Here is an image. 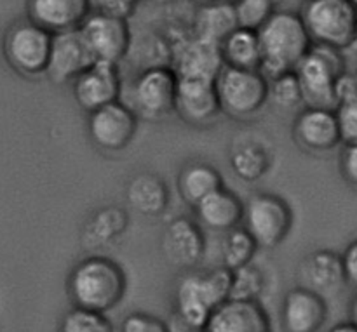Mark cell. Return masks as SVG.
<instances>
[{
  "mask_svg": "<svg viewBox=\"0 0 357 332\" xmlns=\"http://www.w3.org/2000/svg\"><path fill=\"white\" fill-rule=\"evenodd\" d=\"M232 271L225 267L209 270H187L173 291L176 319L187 329L202 332L218 306L230 299Z\"/></svg>",
  "mask_w": 357,
  "mask_h": 332,
  "instance_id": "obj_1",
  "label": "cell"
},
{
  "mask_svg": "<svg viewBox=\"0 0 357 332\" xmlns=\"http://www.w3.org/2000/svg\"><path fill=\"white\" fill-rule=\"evenodd\" d=\"M66 289L73 306L107 315L124 299L128 277L112 258L89 256L70 271Z\"/></svg>",
  "mask_w": 357,
  "mask_h": 332,
  "instance_id": "obj_2",
  "label": "cell"
},
{
  "mask_svg": "<svg viewBox=\"0 0 357 332\" xmlns=\"http://www.w3.org/2000/svg\"><path fill=\"white\" fill-rule=\"evenodd\" d=\"M261 72L267 79L295 72L296 66L312 49L314 42L300 13L279 10L261 28Z\"/></svg>",
  "mask_w": 357,
  "mask_h": 332,
  "instance_id": "obj_3",
  "label": "cell"
},
{
  "mask_svg": "<svg viewBox=\"0 0 357 332\" xmlns=\"http://www.w3.org/2000/svg\"><path fill=\"white\" fill-rule=\"evenodd\" d=\"M300 16L314 44L342 52L357 44V7L351 0H305Z\"/></svg>",
  "mask_w": 357,
  "mask_h": 332,
  "instance_id": "obj_4",
  "label": "cell"
},
{
  "mask_svg": "<svg viewBox=\"0 0 357 332\" xmlns=\"http://www.w3.org/2000/svg\"><path fill=\"white\" fill-rule=\"evenodd\" d=\"M347 72L344 52L328 45L314 44L309 54L295 70L303 94V104L310 108L337 106L335 86L338 77Z\"/></svg>",
  "mask_w": 357,
  "mask_h": 332,
  "instance_id": "obj_5",
  "label": "cell"
},
{
  "mask_svg": "<svg viewBox=\"0 0 357 332\" xmlns=\"http://www.w3.org/2000/svg\"><path fill=\"white\" fill-rule=\"evenodd\" d=\"M222 113L236 120L253 118L268 103V79L260 70L223 66L215 79Z\"/></svg>",
  "mask_w": 357,
  "mask_h": 332,
  "instance_id": "obj_6",
  "label": "cell"
},
{
  "mask_svg": "<svg viewBox=\"0 0 357 332\" xmlns=\"http://www.w3.org/2000/svg\"><path fill=\"white\" fill-rule=\"evenodd\" d=\"M51 45L52 33L26 17L10 24L3 35V58L20 75L40 77L47 72Z\"/></svg>",
  "mask_w": 357,
  "mask_h": 332,
  "instance_id": "obj_7",
  "label": "cell"
},
{
  "mask_svg": "<svg viewBox=\"0 0 357 332\" xmlns=\"http://www.w3.org/2000/svg\"><path fill=\"white\" fill-rule=\"evenodd\" d=\"M178 75L169 65L146 66L132 80L129 106L138 117L159 120L167 117L176 108Z\"/></svg>",
  "mask_w": 357,
  "mask_h": 332,
  "instance_id": "obj_8",
  "label": "cell"
},
{
  "mask_svg": "<svg viewBox=\"0 0 357 332\" xmlns=\"http://www.w3.org/2000/svg\"><path fill=\"white\" fill-rule=\"evenodd\" d=\"M243 228L261 249H274L293 228V209L274 193H255L244 204Z\"/></svg>",
  "mask_w": 357,
  "mask_h": 332,
  "instance_id": "obj_9",
  "label": "cell"
},
{
  "mask_svg": "<svg viewBox=\"0 0 357 332\" xmlns=\"http://www.w3.org/2000/svg\"><path fill=\"white\" fill-rule=\"evenodd\" d=\"M138 115L122 101L107 104L87 117V134L98 150L117 153L135 139L138 132Z\"/></svg>",
  "mask_w": 357,
  "mask_h": 332,
  "instance_id": "obj_10",
  "label": "cell"
},
{
  "mask_svg": "<svg viewBox=\"0 0 357 332\" xmlns=\"http://www.w3.org/2000/svg\"><path fill=\"white\" fill-rule=\"evenodd\" d=\"M167 44L169 66L178 77H202L215 80L225 66L220 45L195 37L192 30L176 35Z\"/></svg>",
  "mask_w": 357,
  "mask_h": 332,
  "instance_id": "obj_11",
  "label": "cell"
},
{
  "mask_svg": "<svg viewBox=\"0 0 357 332\" xmlns=\"http://www.w3.org/2000/svg\"><path fill=\"white\" fill-rule=\"evenodd\" d=\"M96 61L119 65L131 49V28L128 19L91 13L80 26Z\"/></svg>",
  "mask_w": 357,
  "mask_h": 332,
  "instance_id": "obj_12",
  "label": "cell"
},
{
  "mask_svg": "<svg viewBox=\"0 0 357 332\" xmlns=\"http://www.w3.org/2000/svg\"><path fill=\"white\" fill-rule=\"evenodd\" d=\"M96 63L82 31L70 30L52 35L51 56L45 75L54 84H72Z\"/></svg>",
  "mask_w": 357,
  "mask_h": 332,
  "instance_id": "obj_13",
  "label": "cell"
},
{
  "mask_svg": "<svg viewBox=\"0 0 357 332\" xmlns=\"http://www.w3.org/2000/svg\"><path fill=\"white\" fill-rule=\"evenodd\" d=\"M72 90L77 104L87 113L121 101L119 97L122 94V77L119 65L96 61L79 79L73 80Z\"/></svg>",
  "mask_w": 357,
  "mask_h": 332,
  "instance_id": "obj_14",
  "label": "cell"
},
{
  "mask_svg": "<svg viewBox=\"0 0 357 332\" xmlns=\"http://www.w3.org/2000/svg\"><path fill=\"white\" fill-rule=\"evenodd\" d=\"M181 118L190 125H209L222 115L216 84L202 77H178L176 108Z\"/></svg>",
  "mask_w": 357,
  "mask_h": 332,
  "instance_id": "obj_15",
  "label": "cell"
},
{
  "mask_svg": "<svg viewBox=\"0 0 357 332\" xmlns=\"http://www.w3.org/2000/svg\"><path fill=\"white\" fill-rule=\"evenodd\" d=\"M160 249L164 258L181 270H194L206 253V237L201 225L188 218H174L164 226Z\"/></svg>",
  "mask_w": 357,
  "mask_h": 332,
  "instance_id": "obj_16",
  "label": "cell"
},
{
  "mask_svg": "<svg viewBox=\"0 0 357 332\" xmlns=\"http://www.w3.org/2000/svg\"><path fill=\"white\" fill-rule=\"evenodd\" d=\"M296 143L309 153H326L342 143L337 113L331 108H310L300 111L293 125Z\"/></svg>",
  "mask_w": 357,
  "mask_h": 332,
  "instance_id": "obj_17",
  "label": "cell"
},
{
  "mask_svg": "<svg viewBox=\"0 0 357 332\" xmlns=\"http://www.w3.org/2000/svg\"><path fill=\"white\" fill-rule=\"evenodd\" d=\"M328 319L324 296L307 287H296L282 301L281 320L286 332H319Z\"/></svg>",
  "mask_w": 357,
  "mask_h": 332,
  "instance_id": "obj_18",
  "label": "cell"
},
{
  "mask_svg": "<svg viewBox=\"0 0 357 332\" xmlns=\"http://www.w3.org/2000/svg\"><path fill=\"white\" fill-rule=\"evenodd\" d=\"M28 19L49 33L79 30L93 13L89 0H26Z\"/></svg>",
  "mask_w": 357,
  "mask_h": 332,
  "instance_id": "obj_19",
  "label": "cell"
},
{
  "mask_svg": "<svg viewBox=\"0 0 357 332\" xmlns=\"http://www.w3.org/2000/svg\"><path fill=\"white\" fill-rule=\"evenodd\" d=\"M202 332H272V322L260 301L229 299L216 308Z\"/></svg>",
  "mask_w": 357,
  "mask_h": 332,
  "instance_id": "obj_20",
  "label": "cell"
},
{
  "mask_svg": "<svg viewBox=\"0 0 357 332\" xmlns=\"http://www.w3.org/2000/svg\"><path fill=\"white\" fill-rule=\"evenodd\" d=\"M197 223L211 232L227 233L243 226L244 202L225 187L213 191L199 205L194 207Z\"/></svg>",
  "mask_w": 357,
  "mask_h": 332,
  "instance_id": "obj_21",
  "label": "cell"
},
{
  "mask_svg": "<svg viewBox=\"0 0 357 332\" xmlns=\"http://www.w3.org/2000/svg\"><path fill=\"white\" fill-rule=\"evenodd\" d=\"M300 278L302 287L319 292L321 296L326 292H337L345 282L344 263L342 254L333 253L330 249H319L305 256L300 263Z\"/></svg>",
  "mask_w": 357,
  "mask_h": 332,
  "instance_id": "obj_22",
  "label": "cell"
},
{
  "mask_svg": "<svg viewBox=\"0 0 357 332\" xmlns=\"http://www.w3.org/2000/svg\"><path fill=\"white\" fill-rule=\"evenodd\" d=\"M239 26V17L234 2H218L197 6L190 30L202 40L222 45Z\"/></svg>",
  "mask_w": 357,
  "mask_h": 332,
  "instance_id": "obj_23",
  "label": "cell"
},
{
  "mask_svg": "<svg viewBox=\"0 0 357 332\" xmlns=\"http://www.w3.org/2000/svg\"><path fill=\"white\" fill-rule=\"evenodd\" d=\"M129 225V216L117 205L100 207L89 216L82 228V242L89 249L108 247L122 239Z\"/></svg>",
  "mask_w": 357,
  "mask_h": 332,
  "instance_id": "obj_24",
  "label": "cell"
},
{
  "mask_svg": "<svg viewBox=\"0 0 357 332\" xmlns=\"http://www.w3.org/2000/svg\"><path fill=\"white\" fill-rule=\"evenodd\" d=\"M129 207L143 216H160L169 204L167 184L157 174L139 173L131 177L126 188Z\"/></svg>",
  "mask_w": 357,
  "mask_h": 332,
  "instance_id": "obj_25",
  "label": "cell"
},
{
  "mask_svg": "<svg viewBox=\"0 0 357 332\" xmlns=\"http://www.w3.org/2000/svg\"><path fill=\"white\" fill-rule=\"evenodd\" d=\"M178 193L190 207L201 204L208 195L223 188V176L208 162H190L178 174Z\"/></svg>",
  "mask_w": 357,
  "mask_h": 332,
  "instance_id": "obj_26",
  "label": "cell"
},
{
  "mask_svg": "<svg viewBox=\"0 0 357 332\" xmlns=\"http://www.w3.org/2000/svg\"><path fill=\"white\" fill-rule=\"evenodd\" d=\"M222 58L225 66L241 70H260L261 72V44L258 30L239 26L222 45Z\"/></svg>",
  "mask_w": 357,
  "mask_h": 332,
  "instance_id": "obj_27",
  "label": "cell"
},
{
  "mask_svg": "<svg viewBox=\"0 0 357 332\" xmlns=\"http://www.w3.org/2000/svg\"><path fill=\"white\" fill-rule=\"evenodd\" d=\"M335 97H337L338 125H340L342 143L357 141V72H344L335 86Z\"/></svg>",
  "mask_w": 357,
  "mask_h": 332,
  "instance_id": "obj_28",
  "label": "cell"
},
{
  "mask_svg": "<svg viewBox=\"0 0 357 332\" xmlns=\"http://www.w3.org/2000/svg\"><path fill=\"white\" fill-rule=\"evenodd\" d=\"M230 166L239 180L246 181V183H255V181L261 180L271 169V155L258 143L246 141L232 152Z\"/></svg>",
  "mask_w": 357,
  "mask_h": 332,
  "instance_id": "obj_29",
  "label": "cell"
},
{
  "mask_svg": "<svg viewBox=\"0 0 357 332\" xmlns=\"http://www.w3.org/2000/svg\"><path fill=\"white\" fill-rule=\"evenodd\" d=\"M257 249L258 244L253 237L243 226H237L227 232L222 240V267L229 268L230 271L246 267L253 261Z\"/></svg>",
  "mask_w": 357,
  "mask_h": 332,
  "instance_id": "obj_30",
  "label": "cell"
},
{
  "mask_svg": "<svg viewBox=\"0 0 357 332\" xmlns=\"http://www.w3.org/2000/svg\"><path fill=\"white\" fill-rule=\"evenodd\" d=\"M268 101L281 110H293L303 103L302 87L295 72L268 79Z\"/></svg>",
  "mask_w": 357,
  "mask_h": 332,
  "instance_id": "obj_31",
  "label": "cell"
},
{
  "mask_svg": "<svg viewBox=\"0 0 357 332\" xmlns=\"http://www.w3.org/2000/svg\"><path fill=\"white\" fill-rule=\"evenodd\" d=\"M234 6L241 26L258 30L281 10L282 0H236Z\"/></svg>",
  "mask_w": 357,
  "mask_h": 332,
  "instance_id": "obj_32",
  "label": "cell"
},
{
  "mask_svg": "<svg viewBox=\"0 0 357 332\" xmlns=\"http://www.w3.org/2000/svg\"><path fill=\"white\" fill-rule=\"evenodd\" d=\"M265 289V277L260 268L253 263L232 271V289H230V299H241V301H258V296Z\"/></svg>",
  "mask_w": 357,
  "mask_h": 332,
  "instance_id": "obj_33",
  "label": "cell"
},
{
  "mask_svg": "<svg viewBox=\"0 0 357 332\" xmlns=\"http://www.w3.org/2000/svg\"><path fill=\"white\" fill-rule=\"evenodd\" d=\"M59 332H114V326L103 313L73 306L59 320Z\"/></svg>",
  "mask_w": 357,
  "mask_h": 332,
  "instance_id": "obj_34",
  "label": "cell"
},
{
  "mask_svg": "<svg viewBox=\"0 0 357 332\" xmlns=\"http://www.w3.org/2000/svg\"><path fill=\"white\" fill-rule=\"evenodd\" d=\"M121 332H171L169 326L162 319L150 313L135 312L129 313L122 320Z\"/></svg>",
  "mask_w": 357,
  "mask_h": 332,
  "instance_id": "obj_35",
  "label": "cell"
},
{
  "mask_svg": "<svg viewBox=\"0 0 357 332\" xmlns=\"http://www.w3.org/2000/svg\"><path fill=\"white\" fill-rule=\"evenodd\" d=\"M93 13L129 19L135 14L139 0H89Z\"/></svg>",
  "mask_w": 357,
  "mask_h": 332,
  "instance_id": "obj_36",
  "label": "cell"
},
{
  "mask_svg": "<svg viewBox=\"0 0 357 332\" xmlns=\"http://www.w3.org/2000/svg\"><path fill=\"white\" fill-rule=\"evenodd\" d=\"M340 171L344 180L357 188V141L345 143L340 153Z\"/></svg>",
  "mask_w": 357,
  "mask_h": 332,
  "instance_id": "obj_37",
  "label": "cell"
},
{
  "mask_svg": "<svg viewBox=\"0 0 357 332\" xmlns=\"http://www.w3.org/2000/svg\"><path fill=\"white\" fill-rule=\"evenodd\" d=\"M342 263H344L345 282L357 291V239L352 240L342 253Z\"/></svg>",
  "mask_w": 357,
  "mask_h": 332,
  "instance_id": "obj_38",
  "label": "cell"
},
{
  "mask_svg": "<svg viewBox=\"0 0 357 332\" xmlns=\"http://www.w3.org/2000/svg\"><path fill=\"white\" fill-rule=\"evenodd\" d=\"M328 332H357V327L351 320H347V322H340L337 326H333Z\"/></svg>",
  "mask_w": 357,
  "mask_h": 332,
  "instance_id": "obj_39",
  "label": "cell"
},
{
  "mask_svg": "<svg viewBox=\"0 0 357 332\" xmlns=\"http://www.w3.org/2000/svg\"><path fill=\"white\" fill-rule=\"evenodd\" d=\"M349 320L357 327V292L351 301V308H349Z\"/></svg>",
  "mask_w": 357,
  "mask_h": 332,
  "instance_id": "obj_40",
  "label": "cell"
},
{
  "mask_svg": "<svg viewBox=\"0 0 357 332\" xmlns=\"http://www.w3.org/2000/svg\"><path fill=\"white\" fill-rule=\"evenodd\" d=\"M195 6H208V3H218V2H236V0H190Z\"/></svg>",
  "mask_w": 357,
  "mask_h": 332,
  "instance_id": "obj_41",
  "label": "cell"
},
{
  "mask_svg": "<svg viewBox=\"0 0 357 332\" xmlns=\"http://www.w3.org/2000/svg\"><path fill=\"white\" fill-rule=\"evenodd\" d=\"M351 2H352V3H354V6L357 7V0H351Z\"/></svg>",
  "mask_w": 357,
  "mask_h": 332,
  "instance_id": "obj_42",
  "label": "cell"
},
{
  "mask_svg": "<svg viewBox=\"0 0 357 332\" xmlns=\"http://www.w3.org/2000/svg\"><path fill=\"white\" fill-rule=\"evenodd\" d=\"M150 2H162V0H150Z\"/></svg>",
  "mask_w": 357,
  "mask_h": 332,
  "instance_id": "obj_43",
  "label": "cell"
}]
</instances>
